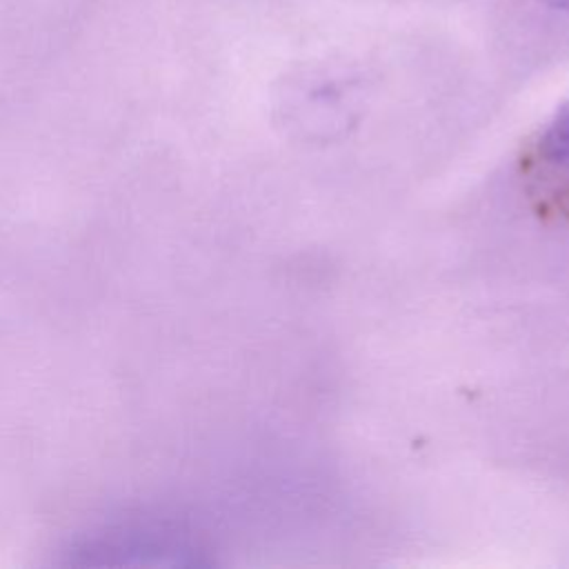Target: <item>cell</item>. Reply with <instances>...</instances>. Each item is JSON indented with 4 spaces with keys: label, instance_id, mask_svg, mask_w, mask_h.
<instances>
[{
    "label": "cell",
    "instance_id": "6da1fadb",
    "mask_svg": "<svg viewBox=\"0 0 569 569\" xmlns=\"http://www.w3.org/2000/svg\"><path fill=\"white\" fill-rule=\"evenodd\" d=\"M540 151L553 162L569 164V104L549 120L540 138Z\"/></svg>",
    "mask_w": 569,
    "mask_h": 569
},
{
    "label": "cell",
    "instance_id": "7a4b0ae2",
    "mask_svg": "<svg viewBox=\"0 0 569 569\" xmlns=\"http://www.w3.org/2000/svg\"><path fill=\"white\" fill-rule=\"evenodd\" d=\"M547 2L558 7V9H569V0H547Z\"/></svg>",
    "mask_w": 569,
    "mask_h": 569
}]
</instances>
